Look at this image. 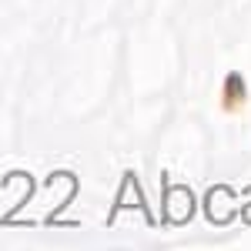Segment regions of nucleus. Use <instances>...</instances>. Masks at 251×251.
Segmentation results:
<instances>
[{
    "label": "nucleus",
    "mask_w": 251,
    "mask_h": 251,
    "mask_svg": "<svg viewBox=\"0 0 251 251\" xmlns=\"http://www.w3.org/2000/svg\"><path fill=\"white\" fill-rule=\"evenodd\" d=\"M245 104V80L238 74H228V84H225V111H238Z\"/></svg>",
    "instance_id": "1"
}]
</instances>
